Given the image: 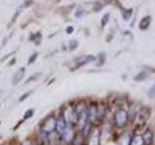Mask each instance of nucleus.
<instances>
[{
	"mask_svg": "<svg viewBox=\"0 0 155 145\" xmlns=\"http://www.w3.org/2000/svg\"><path fill=\"white\" fill-rule=\"evenodd\" d=\"M130 117L128 110H126L123 108H119L116 109L114 114V124L117 129H123L128 124Z\"/></svg>",
	"mask_w": 155,
	"mask_h": 145,
	"instance_id": "obj_1",
	"label": "nucleus"
},
{
	"mask_svg": "<svg viewBox=\"0 0 155 145\" xmlns=\"http://www.w3.org/2000/svg\"><path fill=\"white\" fill-rule=\"evenodd\" d=\"M63 116L66 119L68 125L70 126H74L78 124V121H79V115L76 112L74 106H71V108H68L64 110V113Z\"/></svg>",
	"mask_w": 155,
	"mask_h": 145,
	"instance_id": "obj_4",
	"label": "nucleus"
},
{
	"mask_svg": "<svg viewBox=\"0 0 155 145\" xmlns=\"http://www.w3.org/2000/svg\"><path fill=\"white\" fill-rule=\"evenodd\" d=\"M23 145H31V143H30V142H28V141H26V142H24V143H23Z\"/></svg>",
	"mask_w": 155,
	"mask_h": 145,
	"instance_id": "obj_22",
	"label": "nucleus"
},
{
	"mask_svg": "<svg viewBox=\"0 0 155 145\" xmlns=\"http://www.w3.org/2000/svg\"><path fill=\"white\" fill-rule=\"evenodd\" d=\"M33 112H34V111L32 109L27 110L26 112H25V115H24V119H28L29 117H31V116L33 115Z\"/></svg>",
	"mask_w": 155,
	"mask_h": 145,
	"instance_id": "obj_18",
	"label": "nucleus"
},
{
	"mask_svg": "<svg viewBox=\"0 0 155 145\" xmlns=\"http://www.w3.org/2000/svg\"><path fill=\"white\" fill-rule=\"evenodd\" d=\"M145 79H147V72H139L137 76H135L134 80H136V81H143Z\"/></svg>",
	"mask_w": 155,
	"mask_h": 145,
	"instance_id": "obj_14",
	"label": "nucleus"
},
{
	"mask_svg": "<svg viewBox=\"0 0 155 145\" xmlns=\"http://www.w3.org/2000/svg\"><path fill=\"white\" fill-rule=\"evenodd\" d=\"M94 60V57L92 55H84V56H81L79 58L76 59V68H80L81 66H84L88 63L92 62Z\"/></svg>",
	"mask_w": 155,
	"mask_h": 145,
	"instance_id": "obj_8",
	"label": "nucleus"
},
{
	"mask_svg": "<svg viewBox=\"0 0 155 145\" xmlns=\"http://www.w3.org/2000/svg\"><path fill=\"white\" fill-rule=\"evenodd\" d=\"M73 145H84L82 142H80V141H77V140H74L73 141Z\"/></svg>",
	"mask_w": 155,
	"mask_h": 145,
	"instance_id": "obj_19",
	"label": "nucleus"
},
{
	"mask_svg": "<svg viewBox=\"0 0 155 145\" xmlns=\"http://www.w3.org/2000/svg\"><path fill=\"white\" fill-rule=\"evenodd\" d=\"M128 145H144L142 134H133L132 137H131V138L129 139Z\"/></svg>",
	"mask_w": 155,
	"mask_h": 145,
	"instance_id": "obj_10",
	"label": "nucleus"
},
{
	"mask_svg": "<svg viewBox=\"0 0 155 145\" xmlns=\"http://www.w3.org/2000/svg\"><path fill=\"white\" fill-rule=\"evenodd\" d=\"M122 16H123V18L125 19V21H127V19H129L131 18V14H132V10H123L122 11Z\"/></svg>",
	"mask_w": 155,
	"mask_h": 145,
	"instance_id": "obj_15",
	"label": "nucleus"
},
{
	"mask_svg": "<svg viewBox=\"0 0 155 145\" xmlns=\"http://www.w3.org/2000/svg\"><path fill=\"white\" fill-rule=\"evenodd\" d=\"M63 138H64L67 142H73L75 140V133H74V130L69 125V127L67 128L66 132L63 134Z\"/></svg>",
	"mask_w": 155,
	"mask_h": 145,
	"instance_id": "obj_11",
	"label": "nucleus"
},
{
	"mask_svg": "<svg viewBox=\"0 0 155 145\" xmlns=\"http://www.w3.org/2000/svg\"><path fill=\"white\" fill-rule=\"evenodd\" d=\"M109 18H110V14H106L103 17V18H102V26H105L106 24L108 23Z\"/></svg>",
	"mask_w": 155,
	"mask_h": 145,
	"instance_id": "obj_17",
	"label": "nucleus"
},
{
	"mask_svg": "<svg viewBox=\"0 0 155 145\" xmlns=\"http://www.w3.org/2000/svg\"><path fill=\"white\" fill-rule=\"evenodd\" d=\"M56 129V117L54 116H50L48 117L45 121L43 122L42 126H41V132L44 134H51V133H53Z\"/></svg>",
	"mask_w": 155,
	"mask_h": 145,
	"instance_id": "obj_2",
	"label": "nucleus"
},
{
	"mask_svg": "<svg viewBox=\"0 0 155 145\" xmlns=\"http://www.w3.org/2000/svg\"><path fill=\"white\" fill-rule=\"evenodd\" d=\"M87 118L92 125L99 120V105L96 103H91L87 106Z\"/></svg>",
	"mask_w": 155,
	"mask_h": 145,
	"instance_id": "obj_3",
	"label": "nucleus"
},
{
	"mask_svg": "<svg viewBox=\"0 0 155 145\" xmlns=\"http://www.w3.org/2000/svg\"><path fill=\"white\" fill-rule=\"evenodd\" d=\"M24 74H25V69L24 68H21L16 74H15L14 77H13V83L14 84H18L19 81H21L23 76H24Z\"/></svg>",
	"mask_w": 155,
	"mask_h": 145,
	"instance_id": "obj_12",
	"label": "nucleus"
},
{
	"mask_svg": "<svg viewBox=\"0 0 155 145\" xmlns=\"http://www.w3.org/2000/svg\"><path fill=\"white\" fill-rule=\"evenodd\" d=\"M150 117V108H148L147 106H143V108H140L139 111L136 114L135 118H136V122L139 123L140 125L144 124L148 118Z\"/></svg>",
	"mask_w": 155,
	"mask_h": 145,
	"instance_id": "obj_5",
	"label": "nucleus"
},
{
	"mask_svg": "<svg viewBox=\"0 0 155 145\" xmlns=\"http://www.w3.org/2000/svg\"><path fill=\"white\" fill-rule=\"evenodd\" d=\"M68 127H69V125H68L67 121L64 118L63 114L58 116V117L56 118V129H55L57 134L59 135H61V137H63V134H64V133L66 132Z\"/></svg>",
	"mask_w": 155,
	"mask_h": 145,
	"instance_id": "obj_6",
	"label": "nucleus"
},
{
	"mask_svg": "<svg viewBox=\"0 0 155 145\" xmlns=\"http://www.w3.org/2000/svg\"><path fill=\"white\" fill-rule=\"evenodd\" d=\"M73 30H74V28L70 26V27H68V28H67V31H66V32H67L68 34H71V33L73 32Z\"/></svg>",
	"mask_w": 155,
	"mask_h": 145,
	"instance_id": "obj_20",
	"label": "nucleus"
},
{
	"mask_svg": "<svg viewBox=\"0 0 155 145\" xmlns=\"http://www.w3.org/2000/svg\"><path fill=\"white\" fill-rule=\"evenodd\" d=\"M147 95H148L149 98H151V99L155 98V85H153L152 87H150L148 92H147Z\"/></svg>",
	"mask_w": 155,
	"mask_h": 145,
	"instance_id": "obj_16",
	"label": "nucleus"
},
{
	"mask_svg": "<svg viewBox=\"0 0 155 145\" xmlns=\"http://www.w3.org/2000/svg\"><path fill=\"white\" fill-rule=\"evenodd\" d=\"M150 24V17H144L140 23V28L142 30H145Z\"/></svg>",
	"mask_w": 155,
	"mask_h": 145,
	"instance_id": "obj_13",
	"label": "nucleus"
},
{
	"mask_svg": "<svg viewBox=\"0 0 155 145\" xmlns=\"http://www.w3.org/2000/svg\"><path fill=\"white\" fill-rule=\"evenodd\" d=\"M29 94H30V93H27V94H25V95H24V96H22L21 98V100H19V101H22V100H24V98H26V97H27V96H28Z\"/></svg>",
	"mask_w": 155,
	"mask_h": 145,
	"instance_id": "obj_21",
	"label": "nucleus"
},
{
	"mask_svg": "<svg viewBox=\"0 0 155 145\" xmlns=\"http://www.w3.org/2000/svg\"><path fill=\"white\" fill-rule=\"evenodd\" d=\"M88 145H101V130L99 129L93 130L89 134Z\"/></svg>",
	"mask_w": 155,
	"mask_h": 145,
	"instance_id": "obj_7",
	"label": "nucleus"
},
{
	"mask_svg": "<svg viewBox=\"0 0 155 145\" xmlns=\"http://www.w3.org/2000/svg\"><path fill=\"white\" fill-rule=\"evenodd\" d=\"M142 137L143 139L144 145H152L153 140H154V134L151 130H149V129L145 130L142 134Z\"/></svg>",
	"mask_w": 155,
	"mask_h": 145,
	"instance_id": "obj_9",
	"label": "nucleus"
}]
</instances>
